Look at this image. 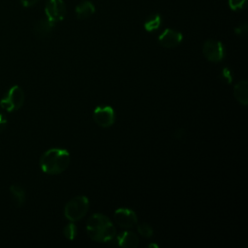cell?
Instances as JSON below:
<instances>
[{
	"label": "cell",
	"mask_w": 248,
	"mask_h": 248,
	"mask_svg": "<svg viewBox=\"0 0 248 248\" xmlns=\"http://www.w3.org/2000/svg\"><path fill=\"white\" fill-rule=\"evenodd\" d=\"M220 79L222 82L226 83V84H230L232 81V71L227 68L224 67L220 73Z\"/></svg>",
	"instance_id": "18"
},
{
	"label": "cell",
	"mask_w": 248,
	"mask_h": 248,
	"mask_svg": "<svg viewBox=\"0 0 248 248\" xmlns=\"http://www.w3.org/2000/svg\"><path fill=\"white\" fill-rule=\"evenodd\" d=\"M76 16L78 19H86L90 17L94 12H95V7L92 4V2L85 0L80 2L75 9Z\"/></svg>",
	"instance_id": "13"
},
{
	"label": "cell",
	"mask_w": 248,
	"mask_h": 248,
	"mask_svg": "<svg viewBox=\"0 0 248 248\" xmlns=\"http://www.w3.org/2000/svg\"><path fill=\"white\" fill-rule=\"evenodd\" d=\"M86 232L90 239L96 242H109L116 236L112 222L104 214L95 213L86 223Z\"/></svg>",
	"instance_id": "1"
},
{
	"label": "cell",
	"mask_w": 248,
	"mask_h": 248,
	"mask_svg": "<svg viewBox=\"0 0 248 248\" xmlns=\"http://www.w3.org/2000/svg\"><path fill=\"white\" fill-rule=\"evenodd\" d=\"M184 136V131L182 129H179L175 132V138L176 139H181Z\"/></svg>",
	"instance_id": "23"
},
{
	"label": "cell",
	"mask_w": 248,
	"mask_h": 248,
	"mask_svg": "<svg viewBox=\"0 0 248 248\" xmlns=\"http://www.w3.org/2000/svg\"><path fill=\"white\" fill-rule=\"evenodd\" d=\"M247 0H229V6L233 11L242 10L246 5Z\"/></svg>",
	"instance_id": "19"
},
{
	"label": "cell",
	"mask_w": 248,
	"mask_h": 248,
	"mask_svg": "<svg viewBox=\"0 0 248 248\" xmlns=\"http://www.w3.org/2000/svg\"><path fill=\"white\" fill-rule=\"evenodd\" d=\"M10 193H11L13 201L16 206L20 207L25 203V201H26L25 190L20 185H18V184L11 185Z\"/></svg>",
	"instance_id": "14"
},
{
	"label": "cell",
	"mask_w": 248,
	"mask_h": 248,
	"mask_svg": "<svg viewBox=\"0 0 248 248\" xmlns=\"http://www.w3.org/2000/svg\"><path fill=\"white\" fill-rule=\"evenodd\" d=\"M234 32H235L236 35H239V36L245 35L247 33V24L244 23V24H241V25L235 27Z\"/></svg>",
	"instance_id": "20"
},
{
	"label": "cell",
	"mask_w": 248,
	"mask_h": 248,
	"mask_svg": "<svg viewBox=\"0 0 248 248\" xmlns=\"http://www.w3.org/2000/svg\"><path fill=\"white\" fill-rule=\"evenodd\" d=\"M39 0H20V3L22 4V6L24 7H32L34 6Z\"/></svg>",
	"instance_id": "22"
},
{
	"label": "cell",
	"mask_w": 248,
	"mask_h": 248,
	"mask_svg": "<svg viewBox=\"0 0 248 248\" xmlns=\"http://www.w3.org/2000/svg\"><path fill=\"white\" fill-rule=\"evenodd\" d=\"M24 103V92L17 86H13L6 96L0 101V107L8 111H14L19 109Z\"/></svg>",
	"instance_id": "4"
},
{
	"label": "cell",
	"mask_w": 248,
	"mask_h": 248,
	"mask_svg": "<svg viewBox=\"0 0 248 248\" xmlns=\"http://www.w3.org/2000/svg\"><path fill=\"white\" fill-rule=\"evenodd\" d=\"M115 223L121 228L129 229L134 227L138 222V217L135 211L129 208H118L113 214Z\"/></svg>",
	"instance_id": "8"
},
{
	"label": "cell",
	"mask_w": 248,
	"mask_h": 248,
	"mask_svg": "<svg viewBox=\"0 0 248 248\" xmlns=\"http://www.w3.org/2000/svg\"><path fill=\"white\" fill-rule=\"evenodd\" d=\"M89 208V201L85 196H77L72 198L65 205L64 215L71 222H77L82 219Z\"/></svg>",
	"instance_id": "3"
},
{
	"label": "cell",
	"mask_w": 248,
	"mask_h": 248,
	"mask_svg": "<svg viewBox=\"0 0 248 248\" xmlns=\"http://www.w3.org/2000/svg\"><path fill=\"white\" fill-rule=\"evenodd\" d=\"M93 120L102 128L112 126L115 121V113L113 108L109 106L97 107L93 111Z\"/></svg>",
	"instance_id": "6"
},
{
	"label": "cell",
	"mask_w": 248,
	"mask_h": 248,
	"mask_svg": "<svg viewBox=\"0 0 248 248\" xmlns=\"http://www.w3.org/2000/svg\"><path fill=\"white\" fill-rule=\"evenodd\" d=\"M182 39H183V36L180 32L174 29L167 28L159 36L158 42L163 47L173 48V47H176L182 42Z\"/></svg>",
	"instance_id": "9"
},
{
	"label": "cell",
	"mask_w": 248,
	"mask_h": 248,
	"mask_svg": "<svg viewBox=\"0 0 248 248\" xmlns=\"http://www.w3.org/2000/svg\"><path fill=\"white\" fill-rule=\"evenodd\" d=\"M70 164V153L62 148H50L46 150L40 159V167L45 173L59 174L63 172Z\"/></svg>",
	"instance_id": "2"
},
{
	"label": "cell",
	"mask_w": 248,
	"mask_h": 248,
	"mask_svg": "<svg viewBox=\"0 0 248 248\" xmlns=\"http://www.w3.org/2000/svg\"><path fill=\"white\" fill-rule=\"evenodd\" d=\"M7 123H8L7 118L5 117V115H3V114L0 112V132H2V131L6 128Z\"/></svg>",
	"instance_id": "21"
},
{
	"label": "cell",
	"mask_w": 248,
	"mask_h": 248,
	"mask_svg": "<svg viewBox=\"0 0 248 248\" xmlns=\"http://www.w3.org/2000/svg\"><path fill=\"white\" fill-rule=\"evenodd\" d=\"M55 23L49 20L47 17L40 19L34 26V33L38 38L47 37L53 30Z\"/></svg>",
	"instance_id": "10"
},
{
	"label": "cell",
	"mask_w": 248,
	"mask_h": 248,
	"mask_svg": "<svg viewBox=\"0 0 248 248\" xmlns=\"http://www.w3.org/2000/svg\"><path fill=\"white\" fill-rule=\"evenodd\" d=\"M45 12L46 17L54 23L61 21L66 15V6L63 0H47Z\"/></svg>",
	"instance_id": "7"
},
{
	"label": "cell",
	"mask_w": 248,
	"mask_h": 248,
	"mask_svg": "<svg viewBox=\"0 0 248 248\" xmlns=\"http://www.w3.org/2000/svg\"><path fill=\"white\" fill-rule=\"evenodd\" d=\"M233 96L238 103L243 106L248 104V83L246 80H241L233 86Z\"/></svg>",
	"instance_id": "12"
},
{
	"label": "cell",
	"mask_w": 248,
	"mask_h": 248,
	"mask_svg": "<svg viewBox=\"0 0 248 248\" xmlns=\"http://www.w3.org/2000/svg\"><path fill=\"white\" fill-rule=\"evenodd\" d=\"M161 24H162V17L159 14L155 13V14L150 15L146 18V20L143 24V27L147 32H153L155 30L159 29Z\"/></svg>",
	"instance_id": "15"
},
{
	"label": "cell",
	"mask_w": 248,
	"mask_h": 248,
	"mask_svg": "<svg viewBox=\"0 0 248 248\" xmlns=\"http://www.w3.org/2000/svg\"><path fill=\"white\" fill-rule=\"evenodd\" d=\"M137 229L139 233L144 238H149L153 235V228L147 223H141L138 225Z\"/></svg>",
	"instance_id": "16"
},
{
	"label": "cell",
	"mask_w": 248,
	"mask_h": 248,
	"mask_svg": "<svg viewBox=\"0 0 248 248\" xmlns=\"http://www.w3.org/2000/svg\"><path fill=\"white\" fill-rule=\"evenodd\" d=\"M148 247H155V248H158V245H157V244L152 243V244H149V245H148Z\"/></svg>",
	"instance_id": "24"
},
{
	"label": "cell",
	"mask_w": 248,
	"mask_h": 248,
	"mask_svg": "<svg viewBox=\"0 0 248 248\" xmlns=\"http://www.w3.org/2000/svg\"><path fill=\"white\" fill-rule=\"evenodd\" d=\"M115 238L116 244L121 247L136 248L139 245V238L132 232H123L117 236H115Z\"/></svg>",
	"instance_id": "11"
},
{
	"label": "cell",
	"mask_w": 248,
	"mask_h": 248,
	"mask_svg": "<svg viewBox=\"0 0 248 248\" xmlns=\"http://www.w3.org/2000/svg\"><path fill=\"white\" fill-rule=\"evenodd\" d=\"M77 232H78V229H77V226L74 223L68 224L63 230V233H64L65 237L69 240L75 239L76 236H77Z\"/></svg>",
	"instance_id": "17"
},
{
	"label": "cell",
	"mask_w": 248,
	"mask_h": 248,
	"mask_svg": "<svg viewBox=\"0 0 248 248\" xmlns=\"http://www.w3.org/2000/svg\"><path fill=\"white\" fill-rule=\"evenodd\" d=\"M202 53L207 60L211 62H219L225 57V48L220 41L209 39L203 44Z\"/></svg>",
	"instance_id": "5"
}]
</instances>
